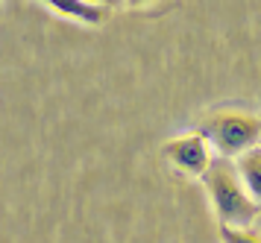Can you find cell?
I'll use <instances>...</instances> for the list:
<instances>
[{
  "label": "cell",
  "instance_id": "6da1fadb",
  "mask_svg": "<svg viewBox=\"0 0 261 243\" xmlns=\"http://www.w3.org/2000/svg\"><path fill=\"white\" fill-rule=\"evenodd\" d=\"M202 185L205 194L212 199V208L217 214L220 226H232V229H249V223L258 217V205L249 199L247 187L241 182L232 158H220L214 155L208 170L202 173Z\"/></svg>",
  "mask_w": 261,
  "mask_h": 243
},
{
  "label": "cell",
  "instance_id": "7a4b0ae2",
  "mask_svg": "<svg viewBox=\"0 0 261 243\" xmlns=\"http://www.w3.org/2000/svg\"><path fill=\"white\" fill-rule=\"evenodd\" d=\"M202 138L208 141L214 155L235 161L241 152L258 147L261 138V120L244 112H217L202 120Z\"/></svg>",
  "mask_w": 261,
  "mask_h": 243
},
{
  "label": "cell",
  "instance_id": "3957f363",
  "mask_svg": "<svg viewBox=\"0 0 261 243\" xmlns=\"http://www.w3.org/2000/svg\"><path fill=\"white\" fill-rule=\"evenodd\" d=\"M165 155L170 158L173 167H179L188 176H197V179H202V173L208 170V164L214 158L208 141L202 138V132H191V135H182L176 141H167Z\"/></svg>",
  "mask_w": 261,
  "mask_h": 243
},
{
  "label": "cell",
  "instance_id": "277c9868",
  "mask_svg": "<svg viewBox=\"0 0 261 243\" xmlns=\"http://www.w3.org/2000/svg\"><path fill=\"white\" fill-rule=\"evenodd\" d=\"M235 170L241 176L244 187H247L249 199L261 208V147H252V150L241 152L235 158Z\"/></svg>",
  "mask_w": 261,
  "mask_h": 243
},
{
  "label": "cell",
  "instance_id": "5b68a950",
  "mask_svg": "<svg viewBox=\"0 0 261 243\" xmlns=\"http://www.w3.org/2000/svg\"><path fill=\"white\" fill-rule=\"evenodd\" d=\"M44 6H50L53 12H59L65 18H73L80 23H103L106 21L109 9L103 6H91V3H83V0H41Z\"/></svg>",
  "mask_w": 261,
  "mask_h": 243
},
{
  "label": "cell",
  "instance_id": "8992f818",
  "mask_svg": "<svg viewBox=\"0 0 261 243\" xmlns=\"http://www.w3.org/2000/svg\"><path fill=\"white\" fill-rule=\"evenodd\" d=\"M220 240L223 243H261V234L252 229H232V226H220Z\"/></svg>",
  "mask_w": 261,
  "mask_h": 243
},
{
  "label": "cell",
  "instance_id": "52a82bcc",
  "mask_svg": "<svg viewBox=\"0 0 261 243\" xmlns=\"http://www.w3.org/2000/svg\"><path fill=\"white\" fill-rule=\"evenodd\" d=\"M83 3H91V6H103V9L115 6V0H83Z\"/></svg>",
  "mask_w": 261,
  "mask_h": 243
},
{
  "label": "cell",
  "instance_id": "ba28073f",
  "mask_svg": "<svg viewBox=\"0 0 261 243\" xmlns=\"http://www.w3.org/2000/svg\"><path fill=\"white\" fill-rule=\"evenodd\" d=\"M123 3H129V6H144V3H153V0H123Z\"/></svg>",
  "mask_w": 261,
  "mask_h": 243
},
{
  "label": "cell",
  "instance_id": "9c48e42d",
  "mask_svg": "<svg viewBox=\"0 0 261 243\" xmlns=\"http://www.w3.org/2000/svg\"><path fill=\"white\" fill-rule=\"evenodd\" d=\"M258 147H261V138H258Z\"/></svg>",
  "mask_w": 261,
  "mask_h": 243
}]
</instances>
